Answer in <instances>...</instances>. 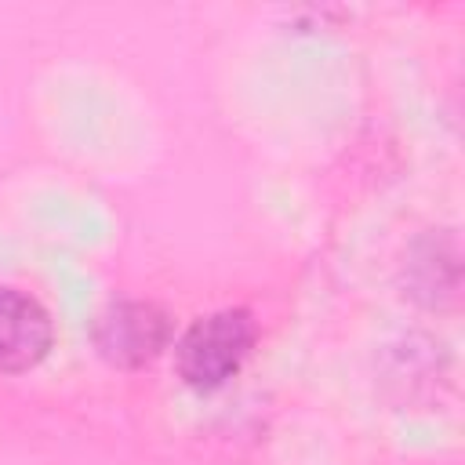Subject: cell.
I'll return each mask as SVG.
<instances>
[{"label": "cell", "instance_id": "6da1fadb", "mask_svg": "<svg viewBox=\"0 0 465 465\" xmlns=\"http://www.w3.org/2000/svg\"><path fill=\"white\" fill-rule=\"evenodd\" d=\"M251 345H254L251 312L247 309H218V312L196 320L182 334V341L174 349L178 374L193 389H218L243 367V360L251 356Z\"/></svg>", "mask_w": 465, "mask_h": 465}, {"label": "cell", "instance_id": "7a4b0ae2", "mask_svg": "<svg viewBox=\"0 0 465 465\" xmlns=\"http://www.w3.org/2000/svg\"><path fill=\"white\" fill-rule=\"evenodd\" d=\"M171 341V320L153 302H116L94 320V349L116 367H142Z\"/></svg>", "mask_w": 465, "mask_h": 465}, {"label": "cell", "instance_id": "3957f363", "mask_svg": "<svg viewBox=\"0 0 465 465\" xmlns=\"http://www.w3.org/2000/svg\"><path fill=\"white\" fill-rule=\"evenodd\" d=\"M51 349V316L22 291L0 287V374L36 367Z\"/></svg>", "mask_w": 465, "mask_h": 465}]
</instances>
